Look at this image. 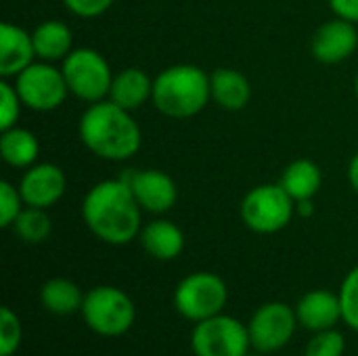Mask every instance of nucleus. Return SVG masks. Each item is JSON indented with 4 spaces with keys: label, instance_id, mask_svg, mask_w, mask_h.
I'll return each mask as SVG.
<instances>
[{
    "label": "nucleus",
    "instance_id": "obj_15",
    "mask_svg": "<svg viewBox=\"0 0 358 356\" xmlns=\"http://www.w3.org/2000/svg\"><path fill=\"white\" fill-rule=\"evenodd\" d=\"M34 38L23 27L4 21L0 25V76L4 80L17 78L34 63Z\"/></svg>",
    "mask_w": 358,
    "mask_h": 356
},
{
    "label": "nucleus",
    "instance_id": "obj_14",
    "mask_svg": "<svg viewBox=\"0 0 358 356\" xmlns=\"http://www.w3.org/2000/svg\"><path fill=\"white\" fill-rule=\"evenodd\" d=\"M296 317L298 323L313 334L334 329L342 321L340 294H334L329 290H313L304 294L296 306Z\"/></svg>",
    "mask_w": 358,
    "mask_h": 356
},
{
    "label": "nucleus",
    "instance_id": "obj_30",
    "mask_svg": "<svg viewBox=\"0 0 358 356\" xmlns=\"http://www.w3.org/2000/svg\"><path fill=\"white\" fill-rule=\"evenodd\" d=\"M329 6L336 13V17L358 23V0H329Z\"/></svg>",
    "mask_w": 358,
    "mask_h": 356
},
{
    "label": "nucleus",
    "instance_id": "obj_1",
    "mask_svg": "<svg viewBox=\"0 0 358 356\" xmlns=\"http://www.w3.org/2000/svg\"><path fill=\"white\" fill-rule=\"evenodd\" d=\"M141 212L143 208L122 178L96 183L82 201L86 227L109 245H126L141 235Z\"/></svg>",
    "mask_w": 358,
    "mask_h": 356
},
{
    "label": "nucleus",
    "instance_id": "obj_16",
    "mask_svg": "<svg viewBox=\"0 0 358 356\" xmlns=\"http://www.w3.org/2000/svg\"><path fill=\"white\" fill-rule=\"evenodd\" d=\"M153 97V80L141 67H126L113 76L109 101L120 105L122 109L134 111L141 109Z\"/></svg>",
    "mask_w": 358,
    "mask_h": 356
},
{
    "label": "nucleus",
    "instance_id": "obj_10",
    "mask_svg": "<svg viewBox=\"0 0 358 356\" xmlns=\"http://www.w3.org/2000/svg\"><path fill=\"white\" fill-rule=\"evenodd\" d=\"M298 325L296 311L283 302L262 304L250 319L248 332L252 340V348L262 355L279 353L292 338Z\"/></svg>",
    "mask_w": 358,
    "mask_h": 356
},
{
    "label": "nucleus",
    "instance_id": "obj_2",
    "mask_svg": "<svg viewBox=\"0 0 358 356\" xmlns=\"http://www.w3.org/2000/svg\"><path fill=\"white\" fill-rule=\"evenodd\" d=\"M84 147L101 159L126 162L138 153L143 134L132 111L105 99L86 107L78 124Z\"/></svg>",
    "mask_w": 358,
    "mask_h": 356
},
{
    "label": "nucleus",
    "instance_id": "obj_29",
    "mask_svg": "<svg viewBox=\"0 0 358 356\" xmlns=\"http://www.w3.org/2000/svg\"><path fill=\"white\" fill-rule=\"evenodd\" d=\"M115 0H63L65 8L78 17L84 19H94L103 13H107L113 6Z\"/></svg>",
    "mask_w": 358,
    "mask_h": 356
},
{
    "label": "nucleus",
    "instance_id": "obj_6",
    "mask_svg": "<svg viewBox=\"0 0 358 356\" xmlns=\"http://www.w3.org/2000/svg\"><path fill=\"white\" fill-rule=\"evenodd\" d=\"M296 212V201L277 185H258L241 201L243 225L258 235H273L283 231Z\"/></svg>",
    "mask_w": 358,
    "mask_h": 356
},
{
    "label": "nucleus",
    "instance_id": "obj_9",
    "mask_svg": "<svg viewBox=\"0 0 358 356\" xmlns=\"http://www.w3.org/2000/svg\"><path fill=\"white\" fill-rule=\"evenodd\" d=\"M15 88L23 107L34 111H52L67 99V82L61 67L48 61L31 63L15 78Z\"/></svg>",
    "mask_w": 358,
    "mask_h": 356
},
{
    "label": "nucleus",
    "instance_id": "obj_23",
    "mask_svg": "<svg viewBox=\"0 0 358 356\" xmlns=\"http://www.w3.org/2000/svg\"><path fill=\"white\" fill-rule=\"evenodd\" d=\"M13 231L25 243H42L50 235L52 222L46 210L25 206L21 214L17 216V220L13 222Z\"/></svg>",
    "mask_w": 358,
    "mask_h": 356
},
{
    "label": "nucleus",
    "instance_id": "obj_33",
    "mask_svg": "<svg viewBox=\"0 0 358 356\" xmlns=\"http://www.w3.org/2000/svg\"><path fill=\"white\" fill-rule=\"evenodd\" d=\"M245 356H264L262 355V353H258V350H256V353H248V355Z\"/></svg>",
    "mask_w": 358,
    "mask_h": 356
},
{
    "label": "nucleus",
    "instance_id": "obj_24",
    "mask_svg": "<svg viewBox=\"0 0 358 356\" xmlns=\"http://www.w3.org/2000/svg\"><path fill=\"white\" fill-rule=\"evenodd\" d=\"M23 329L19 317L4 306L0 311V356H13L21 346Z\"/></svg>",
    "mask_w": 358,
    "mask_h": 356
},
{
    "label": "nucleus",
    "instance_id": "obj_31",
    "mask_svg": "<svg viewBox=\"0 0 358 356\" xmlns=\"http://www.w3.org/2000/svg\"><path fill=\"white\" fill-rule=\"evenodd\" d=\"M348 183H350V187L358 193V153L350 159V166H348Z\"/></svg>",
    "mask_w": 358,
    "mask_h": 356
},
{
    "label": "nucleus",
    "instance_id": "obj_18",
    "mask_svg": "<svg viewBox=\"0 0 358 356\" xmlns=\"http://www.w3.org/2000/svg\"><path fill=\"white\" fill-rule=\"evenodd\" d=\"M143 250L157 260H174L185 250V233L170 220H153L141 229Z\"/></svg>",
    "mask_w": 358,
    "mask_h": 356
},
{
    "label": "nucleus",
    "instance_id": "obj_3",
    "mask_svg": "<svg viewBox=\"0 0 358 356\" xmlns=\"http://www.w3.org/2000/svg\"><path fill=\"white\" fill-rule=\"evenodd\" d=\"M210 76L191 63L166 67L153 78V105L159 113L172 120H187L197 115L208 101Z\"/></svg>",
    "mask_w": 358,
    "mask_h": 356
},
{
    "label": "nucleus",
    "instance_id": "obj_19",
    "mask_svg": "<svg viewBox=\"0 0 358 356\" xmlns=\"http://www.w3.org/2000/svg\"><path fill=\"white\" fill-rule=\"evenodd\" d=\"M34 48H36V57L42 61H63L73 48V36L71 29L67 27V23L57 21V19H48L42 21L34 31Z\"/></svg>",
    "mask_w": 358,
    "mask_h": 356
},
{
    "label": "nucleus",
    "instance_id": "obj_28",
    "mask_svg": "<svg viewBox=\"0 0 358 356\" xmlns=\"http://www.w3.org/2000/svg\"><path fill=\"white\" fill-rule=\"evenodd\" d=\"M21 107H23V103L19 99L15 84H8V80L2 78V82H0V130L17 126Z\"/></svg>",
    "mask_w": 358,
    "mask_h": 356
},
{
    "label": "nucleus",
    "instance_id": "obj_8",
    "mask_svg": "<svg viewBox=\"0 0 358 356\" xmlns=\"http://www.w3.org/2000/svg\"><path fill=\"white\" fill-rule=\"evenodd\" d=\"M191 348L195 356H245L252 348V340L241 321L220 313L195 323Z\"/></svg>",
    "mask_w": 358,
    "mask_h": 356
},
{
    "label": "nucleus",
    "instance_id": "obj_17",
    "mask_svg": "<svg viewBox=\"0 0 358 356\" xmlns=\"http://www.w3.org/2000/svg\"><path fill=\"white\" fill-rule=\"evenodd\" d=\"M212 99L227 111H241L252 99L250 80L233 67H218L210 73Z\"/></svg>",
    "mask_w": 358,
    "mask_h": 356
},
{
    "label": "nucleus",
    "instance_id": "obj_5",
    "mask_svg": "<svg viewBox=\"0 0 358 356\" xmlns=\"http://www.w3.org/2000/svg\"><path fill=\"white\" fill-rule=\"evenodd\" d=\"M67 88L80 101L92 105L105 101L111 90L113 76L107 59L94 48H73L61 65Z\"/></svg>",
    "mask_w": 358,
    "mask_h": 356
},
{
    "label": "nucleus",
    "instance_id": "obj_20",
    "mask_svg": "<svg viewBox=\"0 0 358 356\" xmlns=\"http://www.w3.org/2000/svg\"><path fill=\"white\" fill-rule=\"evenodd\" d=\"M321 183H323L321 168L313 159H296V162H292L283 170L281 180H279V185L287 191V195L296 204L313 199L319 193Z\"/></svg>",
    "mask_w": 358,
    "mask_h": 356
},
{
    "label": "nucleus",
    "instance_id": "obj_25",
    "mask_svg": "<svg viewBox=\"0 0 358 356\" xmlns=\"http://www.w3.org/2000/svg\"><path fill=\"white\" fill-rule=\"evenodd\" d=\"M340 302H342V321L358 334V266H355L346 275L340 287Z\"/></svg>",
    "mask_w": 358,
    "mask_h": 356
},
{
    "label": "nucleus",
    "instance_id": "obj_4",
    "mask_svg": "<svg viewBox=\"0 0 358 356\" xmlns=\"http://www.w3.org/2000/svg\"><path fill=\"white\" fill-rule=\"evenodd\" d=\"M80 313L88 329L103 338H120L128 334L136 319V308L130 296L113 285L92 287L84 296Z\"/></svg>",
    "mask_w": 358,
    "mask_h": 356
},
{
    "label": "nucleus",
    "instance_id": "obj_21",
    "mask_svg": "<svg viewBox=\"0 0 358 356\" xmlns=\"http://www.w3.org/2000/svg\"><path fill=\"white\" fill-rule=\"evenodd\" d=\"M0 155L10 168H29L40 155V143L27 128H6L0 136Z\"/></svg>",
    "mask_w": 358,
    "mask_h": 356
},
{
    "label": "nucleus",
    "instance_id": "obj_12",
    "mask_svg": "<svg viewBox=\"0 0 358 356\" xmlns=\"http://www.w3.org/2000/svg\"><path fill=\"white\" fill-rule=\"evenodd\" d=\"M67 189L65 172L57 164H34L25 168L19 180V193L25 206L48 210L52 208Z\"/></svg>",
    "mask_w": 358,
    "mask_h": 356
},
{
    "label": "nucleus",
    "instance_id": "obj_34",
    "mask_svg": "<svg viewBox=\"0 0 358 356\" xmlns=\"http://www.w3.org/2000/svg\"><path fill=\"white\" fill-rule=\"evenodd\" d=\"M355 90H357V99H358V73H357V82H355Z\"/></svg>",
    "mask_w": 358,
    "mask_h": 356
},
{
    "label": "nucleus",
    "instance_id": "obj_13",
    "mask_svg": "<svg viewBox=\"0 0 358 356\" xmlns=\"http://www.w3.org/2000/svg\"><path fill=\"white\" fill-rule=\"evenodd\" d=\"M358 46V25L336 17L325 21L313 36L310 50L313 57L325 65H336L346 61Z\"/></svg>",
    "mask_w": 358,
    "mask_h": 356
},
{
    "label": "nucleus",
    "instance_id": "obj_22",
    "mask_svg": "<svg viewBox=\"0 0 358 356\" xmlns=\"http://www.w3.org/2000/svg\"><path fill=\"white\" fill-rule=\"evenodd\" d=\"M84 296L86 294H82V290L65 277L48 279L40 290L42 306L55 317H69V315L82 311Z\"/></svg>",
    "mask_w": 358,
    "mask_h": 356
},
{
    "label": "nucleus",
    "instance_id": "obj_35",
    "mask_svg": "<svg viewBox=\"0 0 358 356\" xmlns=\"http://www.w3.org/2000/svg\"><path fill=\"white\" fill-rule=\"evenodd\" d=\"M357 25H358V23H357Z\"/></svg>",
    "mask_w": 358,
    "mask_h": 356
},
{
    "label": "nucleus",
    "instance_id": "obj_32",
    "mask_svg": "<svg viewBox=\"0 0 358 356\" xmlns=\"http://www.w3.org/2000/svg\"><path fill=\"white\" fill-rule=\"evenodd\" d=\"M296 208H298V212L302 214V216H310L313 214V199H308V201H300V204H296Z\"/></svg>",
    "mask_w": 358,
    "mask_h": 356
},
{
    "label": "nucleus",
    "instance_id": "obj_26",
    "mask_svg": "<svg viewBox=\"0 0 358 356\" xmlns=\"http://www.w3.org/2000/svg\"><path fill=\"white\" fill-rule=\"evenodd\" d=\"M346 350V340L338 329L317 332L306 346L304 356H342Z\"/></svg>",
    "mask_w": 358,
    "mask_h": 356
},
{
    "label": "nucleus",
    "instance_id": "obj_11",
    "mask_svg": "<svg viewBox=\"0 0 358 356\" xmlns=\"http://www.w3.org/2000/svg\"><path fill=\"white\" fill-rule=\"evenodd\" d=\"M122 180L130 187L134 199L145 212L151 214H164L174 208L178 199V189L172 176H168L162 170L145 168V170H132L122 176Z\"/></svg>",
    "mask_w": 358,
    "mask_h": 356
},
{
    "label": "nucleus",
    "instance_id": "obj_27",
    "mask_svg": "<svg viewBox=\"0 0 358 356\" xmlns=\"http://www.w3.org/2000/svg\"><path fill=\"white\" fill-rule=\"evenodd\" d=\"M23 208H25V201L19 193V187H15L8 180H2L0 183V227L10 229Z\"/></svg>",
    "mask_w": 358,
    "mask_h": 356
},
{
    "label": "nucleus",
    "instance_id": "obj_7",
    "mask_svg": "<svg viewBox=\"0 0 358 356\" xmlns=\"http://www.w3.org/2000/svg\"><path fill=\"white\" fill-rule=\"evenodd\" d=\"M229 300L227 283L214 273H193L185 277L174 292V306L180 317L199 323L222 313Z\"/></svg>",
    "mask_w": 358,
    "mask_h": 356
}]
</instances>
